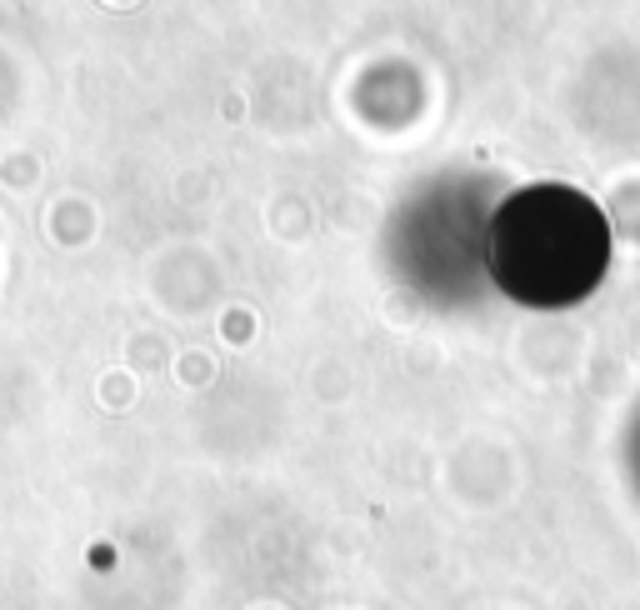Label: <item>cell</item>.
Masks as SVG:
<instances>
[{
  "label": "cell",
  "mask_w": 640,
  "mask_h": 610,
  "mask_svg": "<svg viewBox=\"0 0 640 610\" xmlns=\"http://www.w3.org/2000/svg\"><path fill=\"white\" fill-rule=\"evenodd\" d=\"M610 230L596 200L571 186H531L496 210L486 261L496 285L521 305H571L596 291Z\"/></svg>",
  "instance_id": "cell-1"
}]
</instances>
